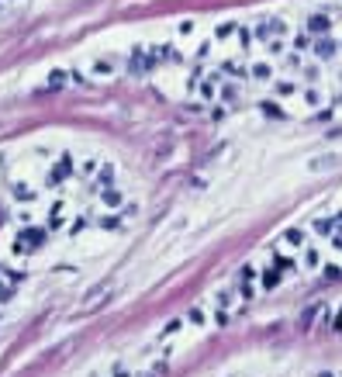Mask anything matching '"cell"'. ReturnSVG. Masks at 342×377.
I'll return each mask as SVG.
<instances>
[{
  "label": "cell",
  "instance_id": "1",
  "mask_svg": "<svg viewBox=\"0 0 342 377\" xmlns=\"http://www.w3.org/2000/svg\"><path fill=\"white\" fill-rule=\"evenodd\" d=\"M42 242H45V232H42V229H24V232L14 239V253H21V256H24V253H35Z\"/></svg>",
  "mask_w": 342,
  "mask_h": 377
},
{
  "label": "cell",
  "instance_id": "2",
  "mask_svg": "<svg viewBox=\"0 0 342 377\" xmlns=\"http://www.w3.org/2000/svg\"><path fill=\"white\" fill-rule=\"evenodd\" d=\"M235 291H239V298H242V301H252V294H256V270H252V267H242Z\"/></svg>",
  "mask_w": 342,
  "mask_h": 377
},
{
  "label": "cell",
  "instance_id": "3",
  "mask_svg": "<svg viewBox=\"0 0 342 377\" xmlns=\"http://www.w3.org/2000/svg\"><path fill=\"white\" fill-rule=\"evenodd\" d=\"M284 270H294V263H290V259H280L277 267H270V270L263 274V280H259V287H263V291H273V287L280 284V277H284Z\"/></svg>",
  "mask_w": 342,
  "mask_h": 377
},
{
  "label": "cell",
  "instance_id": "4",
  "mask_svg": "<svg viewBox=\"0 0 342 377\" xmlns=\"http://www.w3.org/2000/svg\"><path fill=\"white\" fill-rule=\"evenodd\" d=\"M14 284H18V274H11V270L0 267V298H7V294L14 291Z\"/></svg>",
  "mask_w": 342,
  "mask_h": 377
},
{
  "label": "cell",
  "instance_id": "5",
  "mask_svg": "<svg viewBox=\"0 0 342 377\" xmlns=\"http://www.w3.org/2000/svg\"><path fill=\"white\" fill-rule=\"evenodd\" d=\"M277 31H280V24H277V21H263V24L256 28V35H259V39H266V35H277Z\"/></svg>",
  "mask_w": 342,
  "mask_h": 377
},
{
  "label": "cell",
  "instance_id": "6",
  "mask_svg": "<svg viewBox=\"0 0 342 377\" xmlns=\"http://www.w3.org/2000/svg\"><path fill=\"white\" fill-rule=\"evenodd\" d=\"M69 170H73V163H69V159H59V166L52 170V180H62L66 173H69Z\"/></svg>",
  "mask_w": 342,
  "mask_h": 377
},
{
  "label": "cell",
  "instance_id": "7",
  "mask_svg": "<svg viewBox=\"0 0 342 377\" xmlns=\"http://www.w3.org/2000/svg\"><path fill=\"white\" fill-rule=\"evenodd\" d=\"M332 229H335V218H318L315 221V232H322V236H328Z\"/></svg>",
  "mask_w": 342,
  "mask_h": 377
},
{
  "label": "cell",
  "instance_id": "8",
  "mask_svg": "<svg viewBox=\"0 0 342 377\" xmlns=\"http://www.w3.org/2000/svg\"><path fill=\"white\" fill-rule=\"evenodd\" d=\"M304 263H308V267H318V249H315V246H308V253H304Z\"/></svg>",
  "mask_w": 342,
  "mask_h": 377
},
{
  "label": "cell",
  "instance_id": "9",
  "mask_svg": "<svg viewBox=\"0 0 342 377\" xmlns=\"http://www.w3.org/2000/svg\"><path fill=\"white\" fill-rule=\"evenodd\" d=\"M301 239H304L301 229H290V232H287V242H294V246H301Z\"/></svg>",
  "mask_w": 342,
  "mask_h": 377
},
{
  "label": "cell",
  "instance_id": "10",
  "mask_svg": "<svg viewBox=\"0 0 342 377\" xmlns=\"http://www.w3.org/2000/svg\"><path fill=\"white\" fill-rule=\"evenodd\" d=\"M311 31H328V21H325V18H311Z\"/></svg>",
  "mask_w": 342,
  "mask_h": 377
},
{
  "label": "cell",
  "instance_id": "11",
  "mask_svg": "<svg viewBox=\"0 0 342 377\" xmlns=\"http://www.w3.org/2000/svg\"><path fill=\"white\" fill-rule=\"evenodd\" d=\"M104 201H107V204H118L121 194H118V191H104Z\"/></svg>",
  "mask_w": 342,
  "mask_h": 377
},
{
  "label": "cell",
  "instance_id": "12",
  "mask_svg": "<svg viewBox=\"0 0 342 377\" xmlns=\"http://www.w3.org/2000/svg\"><path fill=\"white\" fill-rule=\"evenodd\" d=\"M318 56H332V42H318Z\"/></svg>",
  "mask_w": 342,
  "mask_h": 377
},
{
  "label": "cell",
  "instance_id": "13",
  "mask_svg": "<svg viewBox=\"0 0 342 377\" xmlns=\"http://www.w3.org/2000/svg\"><path fill=\"white\" fill-rule=\"evenodd\" d=\"M325 277L335 280V277H342V270H339V267H325Z\"/></svg>",
  "mask_w": 342,
  "mask_h": 377
},
{
  "label": "cell",
  "instance_id": "14",
  "mask_svg": "<svg viewBox=\"0 0 342 377\" xmlns=\"http://www.w3.org/2000/svg\"><path fill=\"white\" fill-rule=\"evenodd\" d=\"M332 246H335V249H342V232L335 236V242H332Z\"/></svg>",
  "mask_w": 342,
  "mask_h": 377
},
{
  "label": "cell",
  "instance_id": "15",
  "mask_svg": "<svg viewBox=\"0 0 342 377\" xmlns=\"http://www.w3.org/2000/svg\"><path fill=\"white\" fill-rule=\"evenodd\" d=\"M118 377H132V374H125V370H121V367H118Z\"/></svg>",
  "mask_w": 342,
  "mask_h": 377
},
{
  "label": "cell",
  "instance_id": "16",
  "mask_svg": "<svg viewBox=\"0 0 342 377\" xmlns=\"http://www.w3.org/2000/svg\"><path fill=\"white\" fill-rule=\"evenodd\" d=\"M322 377H332V374H322Z\"/></svg>",
  "mask_w": 342,
  "mask_h": 377
}]
</instances>
